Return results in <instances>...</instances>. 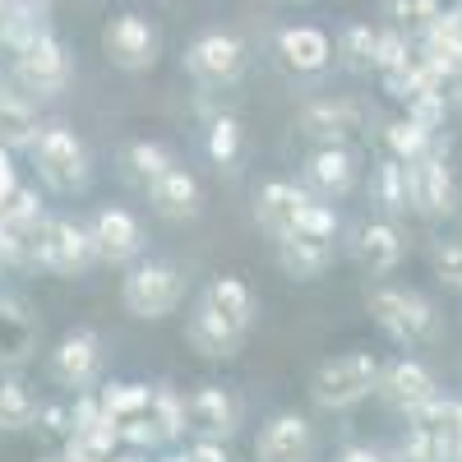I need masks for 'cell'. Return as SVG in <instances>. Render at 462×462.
<instances>
[{"label":"cell","mask_w":462,"mask_h":462,"mask_svg":"<svg viewBox=\"0 0 462 462\" xmlns=\"http://www.w3.org/2000/svg\"><path fill=\"white\" fill-rule=\"evenodd\" d=\"M365 310L398 346H420V342L439 337L435 305L420 291H411V287H370L365 291Z\"/></svg>","instance_id":"6da1fadb"},{"label":"cell","mask_w":462,"mask_h":462,"mask_svg":"<svg viewBox=\"0 0 462 462\" xmlns=\"http://www.w3.org/2000/svg\"><path fill=\"white\" fill-rule=\"evenodd\" d=\"M32 162H37V176H42L47 189L56 195H84L88 180H93V158L84 139L65 130V125H42L32 139Z\"/></svg>","instance_id":"7a4b0ae2"},{"label":"cell","mask_w":462,"mask_h":462,"mask_svg":"<svg viewBox=\"0 0 462 462\" xmlns=\"http://www.w3.org/2000/svg\"><path fill=\"white\" fill-rule=\"evenodd\" d=\"M28 263H37L51 278H84L97 263L88 226L69 222V217H42V226L28 241Z\"/></svg>","instance_id":"3957f363"},{"label":"cell","mask_w":462,"mask_h":462,"mask_svg":"<svg viewBox=\"0 0 462 462\" xmlns=\"http://www.w3.org/2000/svg\"><path fill=\"white\" fill-rule=\"evenodd\" d=\"M379 356L370 352H346V356H333L324 361L315 374H310V402L324 407V411H346L365 402L374 389H379Z\"/></svg>","instance_id":"277c9868"},{"label":"cell","mask_w":462,"mask_h":462,"mask_svg":"<svg viewBox=\"0 0 462 462\" xmlns=\"http://www.w3.org/2000/svg\"><path fill=\"white\" fill-rule=\"evenodd\" d=\"M121 300L134 319H167L185 305V273L167 259H139L121 282Z\"/></svg>","instance_id":"5b68a950"},{"label":"cell","mask_w":462,"mask_h":462,"mask_svg":"<svg viewBox=\"0 0 462 462\" xmlns=\"http://www.w3.org/2000/svg\"><path fill=\"white\" fill-rule=\"evenodd\" d=\"M180 65L199 88H231L245 74L250 51H245V42L236 32H199L195 42L185 47Z\"/></svg>","instance_id":"8992f818"},{"label":"cell","mask_w":462,"mask_h":462,"mask_svg":"<svg viewBox=\"0 0 462 462\" xmlns=\"http://www.w3.org/2000/svg\"><path fill=\"white\" fill-rule=\"evenodd\" d=\"M407 204L420 217H453L462 204V185L444 148H430L426 158L407 162Z\"/></svg>","instance_id":"52a82bcc"},{"label":"cell","mask_w":462,"mask_h":462,"mask_svg":"<svg viewBox=\"0 0 462 462\" xmlns=\"http://www.w3.org/2000/svg\"><path fill=\"white\" fill-rule=\"evenodd\" d=\"M374 121V111L352 97H319L296 111V134L310 143H361Z\"/></svg>","instance_id":"ba28073f"},{"label":"cell","mask_w":462,"mask_h":462,"mask_svg":"<svg viewBox=\"0 0 462 462\" xmlns=\"http://www.w3.org/2000/svg\"><path fill=\"white\" fill-rule=\"evenodd\" d=\"M69 51L56 32H42V37H32L28 47L14 51V84L28 93V97H56L69 88Z\"/></svg>","instance_id":"9c48e42d"},{"label":"cell","mask_w":462,"mask_h":462,"mask_svg":"<svg viewBox=\"0 0 462 462\" xmlns=\"http://www.w3.org/2000/svg\"><path fill=\"white\" fill-rule=\"evenodd\" d=\"M102 51H106V60H111L116 69L139 74V69H152V65H158L162 37H158V28H152L143 14L125 10V14L106 19V28H102Z\"/></svg>","instance_id":"30bf717a"},{"label":"cell","mask_w":462,"mask_h":462,"mask_svg":"<svg viewBox=\"0 0 462 462\" xmlns=\"http://www.w3.org/2000/svg\"><path fill=\"white\" fill-rule=\"evenodd\" d=\"M185 426L195 439H231L241 430V402L222 383H199L195 393H185Z\"/></svg>","instance_id":"8fae6325"},{"label":"cell","mask_w":462,"mask_h":462,"mask_svg":"<svg viewBox=\"0 0 462 462\" xmlns=\"http://www.w3.org/2000/svg\"><path fill=\"white\" fill-rule=\"evenodd\" d=\"M361 180V162L352 143H315V152L305 158V185L319 199H346Z\"/></svg>","instance_id":"7c38bea8"},{"label":"cell","mask_w":462,"mask_h":462,"mask_svg":"<svg viewBox=\"0 0 462 462\" xmlns=\"http://www.w3.org/2000/svg\"><path fill=\"white\" fill-rule=\"evenodd\" d=\"M374 393L389 402L393 411L416 416L426 402L439 398V383H435V374L420 365L416 356H398V361H389V365L379 370V389H374Z\"/></svg>","instance_id":"4fadbf2b"},{"label":"cell","mask_w":462,"mask_h":462,"mask_svg":"<svg viewBox=\"0 0 462 462\" xmlns=\"http://www.w3.org/2000/svg\"><path fill=\"white\" fill-rule=\"evenodd\" d=\"M315 457V426L300 411H278L263 420L254 439V462H310Z\"/></svg>","instance_id":"5bb4252c"},{"label":"cell","mask_w":462,"mask_h":462,"mask_svg":"<svg viewBox=\"0 0 462 462\" xmlns=\"http://www.w3.org/2000/svg\"><path fill=\"white\" fill-rule=\"evenodd\" d=\"M305 199H310V189H300V185H291V180H268V185H259V189H254V222H259V231H263L273 245L287 241V236H296V222H300Z\"/></svg>","instance_id":"9a60e30c"},{"label":"cell","mask_w":462,"mask_h":462,"mask_svg":"<svg viewBox=\"0 0 462 462\" xmlns=\"http://www.w3.org/2000/svg\"><path fill=\"white\" fill-rule=\"evenodd\" d=\"M51 374H56V383H65V389L84 393L88 383L102 374V337L93 328L65 333L56 342V352H51Z\"/></svg>","instance_id":"2e32d148"},{"label":"cell","mask_w":462,"mask_h":462,"mask_svg":"<svg viewBox=\"0 0 462 462\" xmlns=\"http://www.w3.org/2000/svg\"><path fill=\"white\" fill-rule=\"evenodd\" d=\"M407 245H402V231L393 226V217H374V222H361L352 231V259L361 263V273L370 278H389L398 273Z\"/></svg>","instance_id":"e0dca14e"},{"label":"cell","mask_w":462,"mask_h":462,"mask_svg":"<svg viewBox=\"0 0 462 462\" xmlns=\"http://www.w3.org/2000/svg\"><path fill=\"white\" fill-rule=\"evenodd\" d=\"M97 263H134L143 254V226L130 208H102L88 226Z\"/></svg>","instance_id":"ac0fdd59"},{"label":"cell","mask_w":462,"mask_h":462,"mask_svg":"<svg viewBox=\"0 0 462 462\" xmlns=\"http://www.w3.org/2000/svg\"><path fill=\"white\" fill-rule=\"evenodd\" d=\"M148 204L158 208V217L167 222H195L199 208H204V189L195 180V171H185V167H167L158 180H148Z\"/></svg>","instance_id":"d6986e66"},{"label":"cell","mask_w":462,"mask_h":462,"mask_svg":"<svg viewBox=\"0 0 462 462\" xmlns=\"http://www.w3.org/2000/svg\"><path fill=\"white\" fill-rule=\"evenodd\" d=\"M185 342H189V352H199L204 361H231L241 352L245 333H236L226 319H217L204 300H195L185 315Z\"/></svg>","instance_id":"ffe728a7"},{"label":"cell","mask_w":462,"mask_h":462,"mask_svg":"<svg viewBox=\"0 0 462 462\" xmlns=\"http://www.w3.org/2000/svg\"><path fill=\"white\" fill-rule=\"evenodd\" d=\"M278 56L291 74H324L333 65V42L315 23H287L278 32Z\"/></svg>","instance_id":"44dd1931"},{"label":"cell","mask_w":462,"mask_h":462,"mask_svg":"<svg viewBox=\"0 0 462 462\" xmlns=\"http://www.w3.org/2000/svg\"><path fill=\"white\" fill-rule=\"evenodd\" d=\"M337 259V245L333 241H319V236H287L278 241V268L291 278V282H319Z\"/></svg>","instance_id":"7402d4cb"},{"label":"cell","mask_w":462,"mask_h":462,"mask_svg":"<svg viewBox=\"0 0 462 462\" xmlns=\"http://www.w3.org/2000/svg\"><path fill=\"white\" fill-rule=\"evenodd\" d=\"M199 300L208 305V310H213L217 319H226L236 333H250V324H254V315H259V300H254V291H250L241 278H231V273L213 278V282L199 291Z\"/></svg>","instance_id":"603a6c76"},{"label":"cell","mask_w":462,"mask_h":462,"mask_svg":"<svg viewBox=\"0 0 462 462\" xmlns=\"http://www.w3.org/2000/svg\"><path fill=\"white\" fill-rule=\"evenodd\" d=\"M439 402H426L416 416H407V430L402 439L393 444L389 462H444V444H439V426H435V416H439Z\"/></svg>","instance_id":"cb8c5ba5"},{"label":"cell","mask_w":462,"mask_h":462,"mask_svg":"<svg viewBox=\"0 0 462 462\" xmlns=\"http://www.w3.org/2000/svg\"><path fill=\"white\" fill-rule=\"evenodd\" d=\"M32 342H37V328H32L28 310L19 300L0 296V370H5V365H23L32 356Z\"/></svg>","instance_id":"d4e9b609"},{"label":"cell","mask_w":462,"mask_h":462,"mask_svg":"<svg viewBox=\"0 0 462 462\" xmlns=\"http://www.w3.org/2000/svg\"><path fill=\"white\" fill-rule=\"evenodd\" d=\"M37 130H42V121H37V106L28 93H0V148H32Z\"/></svg>","instance_id":"484cf974"},{"label":"cell","mask_w":462,"mask_h":462,"mask_svg":"<svg viewBox=\"0 0 462 462\" xmlns=\"http://www.w3.org/2000/svg\"><path fill=\"white\" fill-rule=\"evenodd\" d=\"M370 189H374V204L389 213V217H407L411 204H407V162L393 158V152H383L370 171Z\"/></svg>","instance_id":"4316f807"},{"label":"cell","mask_w":462,"mask_h":462,"mask_svg":"<svg viewBox=\"0 0 462 462\" xmlns=\"http://www.w3.org/2000/svg\"><path fill=\"white\" fill-rule=\"evenodd\" d=\"M430 148H439V134L426 130V125H416L411 116L383 121V152H393V158H402V162H416V158H426Z\"/></svg>","instance_id":"83f0119b"},{"label":"cell","mask_w":462,"mask_h":462,"mask_svg":"<svg viewBox=\"0 0 462 462\" xmlns=\"http://www.w3.org/2000/svg\"><path fill=\"white\" fill-rule=\"evenodd\" d=\"M37 426V398L23 379H10V374H0V430H28Z\"/></svg>","instance_id":"f1b7e54d"},{"label":"cell","mask_w":462,"mask_h":462,"mask_svg":"<svg viewBox=\"0 0 462 462\" xmlns=\"http://www.w3.org/2000/svg\"><path fill=\"white\" fill-rule=\"evenodd\" d=\"M439 14H444L439 0H383V19H389V28H398L407 37H426Z\"/></svg>","instance_id":"f546056e"},{"label":"cell","mask_w":462,"mask_h":462,"mask_svg":"<svg viewBox=\"0 0 462 462\" xmlns=\"http://www.w3.org/2000/svg\"><path fill=\"white\" fill-rule=\"evenodd\" d=\"M374 37H379V28H370V23H346L337 32V47H333V56L342 60V69L370 74L374 69Z\"/></svg>","instance_id":"4dcf8cb0"},{"label":"cell","mask_w":462,"mask_h":462,"mask_svg":"<svg viewBox=\"0 0 462 462\" xmlns=\"http://www.w3.org/2000/svg\"><path fill=\"white\" fill-rule=\"evenodd\" d=\"M148 416L158 420V430L167 444L185 439L189 426H185V393H176L171 383H152V398H148Z\"/></svg>","instance_id":"1f68e13d"},{"label":"cell","mask_w":462,"mask_h":462,"mask_svg":"<svg viewBox=\"0 0 462 462\" xmlns=\"http://www.w3.org/2000/svg\"><path fill=\"white\" fill-rule=\"evenodd\" d=\"M148 398H152L148 383H130V379H111V383H102V389H97L102 411H106V416H116V420L148 411Z\"/></svg>","instance_id":"d6a6232c"},{"label":"cell","mask_w":462,"mask_h":462,"mask_svg":"<svg viewBox=\"0 0 462 462\" xmlns=\"http://www.w3.org/2000/svg\"><path fill=\"white\" fill-rule=\"evenodd\" d=\"M241 148H245L241 121H236V116H226V111H217L213 121H208V158L217 167H236L241 162Z\"/></svg>","instance_id":"836d02e7"},{"label":"cell","mask_w":462,"mask_h":462,"mask_svg":"<svg viewBox=\"0 0 462 462\" xmlns=\"http://www.w3.org/2000/svg\"><path fill=\"white\" fill-rule=\"evenodd\" d=\"M167 167H176V158L162 148V143H152V139H134L130 148H125V171L139 180V185H148V180H158Z\"/></svg>","instance_id":"e575fe53"},{"label":"cell","mask_w":462,"mask_h":462,"mask_svg":"<svg viewBox=\"0 0 462 462\" xmlns=\"http://www.w3.org/2000/svg\"><path fill=\"white\" fill-rule=\"evenodd\" d=\"M407 111L402 116H411L416 125H426V130H444V121H448V106H453V97H448V88H420V93H411L407 102H402Z\"/></svg>","instance_id":"d590c367"},{"label":"cell","mask_w":462,"mask_h":462,"mask_svg":"<svg viewBox=\"0 0 462 462\" xmlns=\"http://www.w3.org/2000/svg\"><path fill=\"white\" fill-rule=\"evenodd\" d=\"M337 231H342V217L328 199L310 195L300 208V222H296V236H319V241H337Z\"/></svg>","instance_id":"8d00e7d4"},{"label":"cell","mask_w":462,"mask_h":462,"mask_svg":"<svg viewBox=\"0 0 462 462\" xmlns=\"http://www.w3.org/2000/svg\"><path fill=\"white\" fill-rule=\"evenodd\" d=\"M411 47H416V37H407L398 28H379V37H374V74L402 69L411 60Z\"/></svg>","instance_id":"74e56055"},{"label":"cell","mask_w":462,"mask_h":462,"mask_svg":"<svg viewBox=\"0 0 462 462\" xmlns=\"http://www.w3.org/2000/svg\"><path fill=\"white\" fill-rule=\"evenodd\" d=\"M158 444H167V439H162L158 420H152L148 411H139V416H125V420H121V448L148 453V448H158Z\"/></svg>","instance_id":"f35d334b"},{"label":"cell","mask_w":462,"mask_h":462,"mask_svg":"<svg viewBox=\"0 0 462 462\" xmlns=\"http://www.w3.org/2000/svg\"><path fill=\"white\" fill-rule=\"evenodd\" d=\"M430 263H435V278L444 287L462 291V241H439L435 254H430Z\"/></svg>","instance_id":"ab89813d"},{"label":"cell","mask_w":462,"mask_h":462,"mask_svg":"<svg viewBox=\"0 0 462 462\" xmlns=\"http://www.w3.org/2000/svg\"><path fill=\"white\" fill-rule=\"evenodd\" d=\"M37 426L51 439H65L69 435V407H37Z\"/></svg>","instance_id":"60d3db41"},{"label":"cell","mask_w":462,"mask_h":462,"mask_svg":"<svg viewBox=\"0 0 462 462\" xmlns=\"http://www.w3.org/2000/svg\"><path fill=\"white\" fill-rule=\"evenodd\" d=\"M14 189H19V167H14V158H10V148H0V208L10 204Z\"/></svg>","instance_id":"b9f144b4"},{"label":"cell","mask_w":462,"mask_h":462,"mask_svg":"<svg viewBox=\"0 0 462 462\" xmlns=\"http://www.w3.org/2000/svg\"><path fill=\"white\" fill-rule=\"evenodd\" d=\"M189 462H231L222 439H195L189 444Z\"/></svg>","instance_id":"7bdbcfd3"},{"label":"cell","mask_w":462,"mask_h":462,"mask_svg":"<svg viewBox=\"0 0 462 462\" xmlns=\"http://www.w3.org/2000/svg\"><path fill=\"white\" fill-rule=\"evenodd\" d=\"M333 462H389V453L374 448V444H346V448H337Z\"/></svg>","instance_id":"ee69618b"},{"label":"cell","mask_w":462,"mask_h":462,"mask_svg":"<svg viewBox=\"0 0 462 462\" xmlns=\"http://www.w3.org/2000/svg\"><path fill=\"white\" fill-rule=\"evenodd\" d=\"M5 10H47V0H0Z\"/></svg>","instance_id":"f6af8a7d"},{"label":"cell","mask_w":462,"mask_h":462,"mask_svg":"<svg viewBox=\"0 0 462 462\" xmlns=\"http://www.w3.org/2000/svg\"><path fill=\"white\" fill-rule=\"evenodd\" d=\"M167 462H189V453H180V457H167Z\"/></svg>","instance_id":"bcb514c9"},{"label":"cell","mask_w":462,"mask_h":462,"mask_svg":"<svg viewBox=\"0 0 462 462\" xmlns=\"http://www.w3.org/2000/svg\"><path fill=\"white\" fill-rule=\"evenodd\" d=\"M5 88H10V84H5V74H0V93H5Z\"/></svg>","instance_id":"7dc6e473"},{"label":"cell","mask_w":462,"mask_h":462,"mask_svg":"<svg viewBox=\"0 0 462 462\" xmlns=\"http://www.w3.org/2000/svg\"><path fill=\"white\" fill-rule=\"evenodd\" d=\"M282 5H305V0H282Z\"/></svg>","instance_id":"c3c4849f"},{"label":"cell","mask_w":462,"mask_h":462,"mask_svg":"<svg viewBox=\"0 0 462 462\" xmlns=\"http://www.w3.org/2000/svg\"><path fill=\"white\" fill-rule=\"evenodd\" d=\"M42 462H60V457H42Z\"/></svg>","instance_id":"681fc988"},{"label":"cell","mask_w":462,"mask_h":462,"mask_svg":"<svg viewBox=\"0 0 462 462\" xmlns=\"http://www.w3.org/2000/svg\"><path fill=\"white\" fill-rule=\"evenodd\" d=\"M0 47H5V42H0Z\"/></svg>","instance_id":"f907efd6"}]
</instances>
